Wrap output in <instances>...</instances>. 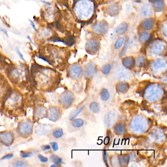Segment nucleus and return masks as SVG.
<instances>
[{
	"mask_svg": "<svg viewBox=\"0 0 167 167\" xmlns=\"http://www.w3.org/2000/svg\"><path fill=\"white\" fill-rule=\"evenodd\" d=\"M154 19L149 18L146 19L142 21L141 24V26L143 29L146 31L150 30L154 28Z\"/></svg>",
	"mask_w": 167,
	"mask_h": 167,
	"instance_id": "obj_25",
	"label": "nucleus"
},
{
	"mask_svg": "<svg viewBox=\"0 0 167 167\" xmlns=\"http://www.w3.org/2000/svg\"><path fill=\"white\" fill-rule=\"evenodd\" d=\"M115 89L117 93L119 94H125L128 91L129 89V85L126 82L120 81L115 86Z\"/></svg>",
	"mask_w": 167,
	"mask_h": 167,
	"instance_id": "obj_19",
	"label": "nucleus"
},
{
	"mask_svg": "<svg viewBox=\"0 0 167 167\" xmlns=\"http://www.w3.org/2000/svg\"><path fill=\"white\" fill-rule=\"evenodd\" d=\"M160 27V32L163 36L167 37V22L166 21H164L161 24Z\"/></svg>",
	"mask_w": 167,
	"mask_h": 167,
	"instance_id": "obj_38",
	"label": "nucleus"
},
{
	"mask_svg": "<svg viewBox=\"0 0 167 167\" xmlns=\"http://www.w3.org/2000/svg\"><path fill=\"white\" fill-rule=\"evenodd\" d=\"M100 48V44L98 40L95 38L88 39L85 45V50L88 54L94 55L98 53Z\"/></svg>",
	"mask_w": 167,
	"mask_h": 167,
	"instance_id": "obj_12",
	"label": "nucleus"
},
{
	"mask_svg": "<svg viewBox=\"0 0 167 167\" xmlns=\"http://www.w3.org/2000/svg\"><path fill=\"white\" fill-rule=\"evenodd\" d=\"M51 129V127L48 124H39L35 128L36 133L39 135H44L49 133Z\"/></svg>",
	"mask_w": 167,
	"mask_h": 167,
	"instance_id": "obj_20",
	"label": "nucleus"
},
{
	"mask_svg": "<svg viewBox=\"0 0 167 167\" xmlns=\"http://www.w3.org/2000/svg\"><path fill=\"white\" fill-rule=\"evenodd\" d=\"M97 68V65L94 62H89L84 66L83 74L87 79H91L96 73Z\"/></svg>",
	"mask_w": 167,
	"mask_h": 167,
	"instance_id": "obj_15",
	"label": "nucleus"
},
{
	"mask_svg": "<svg viewBox=\"0 0 167 167\" xmlns=\"http://www.w3.org/2000/svg\"><path fill=\"white\" fill-rule=\"evenodd\" d=\"M0 31L2 32V33H4V34H5V35H6L7 37H9V35H8V33H7V32L6 31V29L2 28V27L1 26H0Z\"/></svg>",
	"mask_w": 167,
	"mask_h": 167,
	"instance_id": "obj_50",
	"label": "nucleus"
},
{
	"mask_svg": "<svg viewBox=\"0 0 167 167\" xmlns=\"http://www.w3.org/2000/svg\"><path fill=\"white\" fill-rule=\"evenodd\" d=\"M18 132L21 136H28L32 134L33 129V124L29 120H24L19 125Z\"/></svg>",
	"mask_w": 167,
	"mask_h": 167,
	"instance_id": "obj_10",
	"label": "nucleus"
},
{
	"mask_svg": "<svg viewBox=\"0 0 167 167\" xmlns=\"http://www.w3.org/2000/svg\"><path fill=\"white\" fill-rule=\"evenodd\" d=\"M124 42V38L123 37H119L118 39L115 42L114 46L115 49H119L122 47V46L123 45Z\"/></svg>",
	"mask_w": 167,
	"mask_h": 167,
	"instance_id": "obj_39",
	"label": "nucleus"
},
{
	"mask_svg": "<svg viewBox=\"0 0 167 167\" xmlns=\"http://www.w3.org/2000/svg\"><path fill=\"white\" fill-rule=\"evenodd\" d=\"M103 158H104V161L105 163H108V154L106 151H103Z\"/></svg>",
	"mask_w": 167,
	"mask_h": 167,
	"instance_id": "obj_48",
	"label": "nucleus"
},
{
	"mask_svg": "<svg viewBox=\"0 0 167 167\" xmlns=\"http://www.w3.org/2000/svg\"><path fill=\"white\" fill-rule=\"evenodd\" d=\"M128 39H127V41H126V43L124 44L123 48L122 49V51H121V53H120V56L121 57H123L125 54H126V51H127V49L128 48Z\"/></svg>",
	"mask_w": 167,
	"mask_h": 167,
	"instance_id": "obj_42",
	"label": "nucleus"
},
{
	"mask_svg": "<svg viewBox=\"0 0 167 167\" xmlns=\"http://www.w3.org/2000/svg\"><path fill=\"white\" fill-rule=\"evenodd\" d=\"M71 124L72 128L76 131L82 128L85 125V121L84 120L81 118H74L71 120Z\"/></svg>",
	"mask_w": 167,
	"mask_h": 167,
	"instance_id": "obj_24",
	"label": "nucleus"
},
{
	"mask_svg": "<svg viewBox=\"0 0 167 167\" xmlns=\"http://www.w3.org/2000/svg\"><path fill=\"white\" fill-rule=\"evenodd\" d=\"M146 64V59L144 56L140 55L137 57L136 59H135V65L139 68L144 67L145 66Z\"/></svg>",
	"mask_w": 167,
	"mask_h": 167,
	"instance_id": "obj_32",
	"label": "nucleus"
},
{
	"mask_svg": "<svg viewBox=\"0 0 167 167\" xmlns=\"http://www.w3.org/2000/svg\"><path fill=\"white\" fill-rule=\"evenodd\" d=\"M149 1L150 2H155L156 0H149Z\"/></svg>",
	"mask_w": 167,
	"mask_h": 167,
	"instance_id": "obj_55",
	"label": "nucleus"
},
{
	"mask_svg": "<svg viewBox=\"0 0 167 167\" xmlns=\"http://www.w3.org/2000/svg\"><path fill=\"white\" fill-rule=\"evenodd\" d=\"M127 29H128V25L126 23L123 22L117 27L115 32L117 34H123L126 33V32L127 31Z\"/></svg>",
	"mask_w": 167,
	"mask_h": 167,
	"instance_id": "obj_31",
	"label": "nucleus"
},
{
	"mask_svg": "<svg viewBox=\"0 0 167 167\" xmlns=\"http://www.w3.org/2000/svg\"><path fill=\"white\" fill-rule=\"evenodd\" d=\"M31 74L34 85L37 88L43 90L53 89L60 81L59 76L55 70L37 64L32 67Z\"/></svg>",
	"mask_w": 167,
	"mask_h": 167,
	"instance_id": "obj_1",
	"label": "nucleus"
},
{
	"mask_svg": "<svg viewBox=\"0 0 167 167\" xmlns=\"http://www.w3.org/2000/svg\"><path fill=\"white\" fill-rule=\"evenodd\" d=\"M50 145H51V148L53 149L54 151H56L59 150V146L57 143L55 142H53L50 143Z\"/></svg>",
	"mask_w": 167,
	"mask_h": 167,
	"instance_id": "obj_45",
	"label": "nucleus"
},
{
	"mask_svg": "<svg viewBox=\"0 0 167 167\" xmlns=\"http://www.w3.org/2000/svg\"><path fill=\"white\" fill-rule=\"evenodd\" d=\"M112 69V66L110 64L104 65L101 69V73L104 75H108L110 73Z\"/></svg>",
	"mask_w": 167,
	"mask_h": 167,
	"instance_id": "obj_37",
	"label": "nucleus"
},
{
	"mask_svg": "<svg viewBox=\"0 0 167 167\" xmlns=\"http://www.w3.org/2000/svg\"><path fill=\"white\" fill-rule=\"evenodd\" d=\"M150 37V33L146 32H143L141 33L139 36V40L142 43L147 41Z\"/></svg>",
	"mask_w": 167,
	"mask_h": 167,
	"instance_id": "obj_35",
	"label": "nucleus"
},
{
	"mask_svg": "<svg viewBox=\"0 0 167 167\" xmlns=\"http://www.w3.org/2000/svg\"><path fill=\"white\" fill-rule=\"evenodd\" d=\"M164 95L163 88L159 84L152 83L146 87L144 92V97L148 101L154 102L160 100Z\"/></svg>",
	"mask_w": 167,
	"mask_h": 167,
	"instance_id": "obj_5",
	"label": "nucleus"
},
{
	"mask_svg": "<svg viewBox=\"0 0 167 167\" xmlns=\"http://www.w3.org/2000/svg\"><path fill=\"white\" fill-rule=\"evenodd\" d=\"M167 45L164 41L161 39H156L151 43L150 47V51L153 55H163L166 53Z\"/></svg>",
	"mask_w": 167,
	"mask_h": 167,
	"instance_id": "obj_6",
	"label": "nucleus"
},
{
	"mask_svg": "<svg viewBox=\"0 0 167 167\" xmlns=\"http://www.w3.org/2000/svg\"><path fill=\"white\" fill-rule=\"evenodd\" d=\"M28 21H29V23H30V24H31V26H32V28H33L36 32H37V30L36 28V25L34 24V22L30 19L28 20Z\"/></svg>",
	"mask_w": 167,
	"mask_h": 167,
	"instance_id": "obj_49",
	"label": "nucleus"
},
{
	"mask_svg": "<svg viewBox=\"0 0 167 167\" xmlns=\"http://www.w3.org/2000/svg\"><path fill=\"white\" fill-rule=\"evenodd\" d=\"M47 118L50 121L55 122L59 121L61 116V110L57 106H51L47 112Z\"/></svg>",
	"mask_w": 167,
	"mask_h": 167,
	"instance_id": "obj_14",
	"label": "nucleus"
},
{
	"mask_svg": "<svg viewBox=\"0 0 167 167\" xmlns=\"http://www.w3.org/2000/svg\"><path fill=\"white\" fill-rule=\"evenodd\" d=\"M153 6L155 11L160 12L162 11L165 7V2L163 0H156L154 2Z\"/></svg>",
	"mask_w": 167,
	"mask_h": 167,
	"instance_id": "obj_30",
	"label": "nucleus"
},
{
	"mask_svg": "<svg viewBox=\"0 0 167 167\" xmlns=\"http://www.w3.org/2000/svg\"><path fill=\"white\" fill-rule=\"evenodd\" d=\"M13 166L15 167H26L28 166V164L26 161L18 160L14 163Z\"/></svg>",
	"mask_w": 167,
	"mask_h": 167,
	"instance_id": "obj_41",
	"label": "nucleus"
},
{
	"mask_svg": "<svg viewBox=\"0 0 167 167\" xmlns=\"http://www.w3.org/2000/svg\"><path fill=\"white\" fill-rule=\"evenodd\" d=\"M129 159L130 158L128 154H122V155H119L118 158L119 163L121 167L127 166L128 164Z\"/></svg>",
	"mask_w": 167,
	"mask_h": 167,
	"instance_id": "obj_29",
	"label": "nucleus"
},
{
	"mask_svg": "<svg viewBox=\"0 0 167 167\" xmlns=\"http://www.w3.org/2000/svg\"><path fill=\"white\" fill-rule=\"evenodd\" d=\"M47 110L44 106L40 105L37 107L34 112L35 117L37 118H42L44 116H46Z\"/></svg>",
	"mask_w": 167,
	"mask_h": 167,
	"instance_id": "obj_26",
	"label": "nucleus"
},
{
	"mask_svg": "<svg viewBox=\"0 0 167 167\" xmlns=\"http://www.w3.org/2000/svg\"><path fill=\"white\" fill-rule=\"evenodd\" d=\"M57 166H58V165L55 163L53 165H51V167H57Z\"/></svg>",
	"mask_w": 167,
	"mask_h": 167,
	"instance_id": "obj_54",
	"label": "nucleus"
},
{
	"mask_svg": "<svg viewBox=\"0 0 167 167\" xmlns=\"http://www.w3.org/2000/svg\"><path fill=\"white\" fill-rule=\"evenodd\" d=\"M53 136L56 139L60 138L63 135V131L61 128H56L53 131Z\"/></svg>",
	"mask_w": 167,
	"mask_h": 167,
	"instance_id": "obj_36",
	"label": "nucleus"
},
{
	"mask_svg": "<svg viewBox=\"0 0 167 167\" xmlns=\"http://www.w3.org/2000/svg\"><path fill=\"white\" fill-rule=\"evenodd\" d=\"M118 119V113L116 110H112L108 112L104 117V121L106 127L110 128L114 126Z\"/></svg>",
	"mask_w": 167,
	"mask_h": 167,
	"instance_id": "obj_13",
	"label": "nucleus"
},
{
	"mask_svg": "<svg viewBox=\"0 0 167 167\" xmlns=\"http://www.w3.org/2000/svg\"><path fill=\"white\" fill-rule=\"evenodd\" d=\"M27 38L29 40V41L31 42L32 44H33V42L32 41V39H31V37L29 36H27Z\"/></svg>",
	"mask_w": 167,
	"mask_h": 167,
	"instance_id": "obj_53",
	"label": "nucleus"
},
{
	"mask_svg": "<svg viewBox=\"0 0 167 167\" xmlns=\"http://www.w3.org/2000/svg\"><path fill=\"white\" fill-rule=\"evenodd\" d=\"M6 82L0 77V101H2V99L6 100L9 94L6 93V91H9V89H6Z\"/></svg>",
	"mask_w": 167,
	"mask_h": 167,
	"instance_id": "obj_18",
	"label": "nucleus"
},
{
	"mask_svg": "<svg viewBox=\"0 0 167 167\" xmlns=\"http://www.w3.org/2000/svg\"><path fill=\"white\" fill-rule=\"evenodd\" d=\"M113 130L115 134L118 136H121L123 135L127 131L126 126L123 123L119 122L116 123L113 126Z\"/></svg>",
	"mask_w": 167,
	"mask_h": 167,
	"instance_id": "obj_21",
	"label": "nucleus"
},
{
	"mask_svg": "<svg viewBox=\"0 0 167 167\" xmlns=\"http://www.w3.org/2000/svg\"><path fill=\"white\" fill-rule=\"evenodd\" d=\"M84 108H85V105L84 104H82L72 111L69 116V120L70 121H71L74 119L76 118V117L81 113V112H82V110H83Z\"/></svg>",
	"mask_w": 167,
	"mask_h": 167,
	"instance_id": "obj_28",
	"label": "nucleus"
},
{
	"mask_svg": "<svg viewBox=\"0 0 167 167\" xmlns=\"http://www.w3.org/2000/svg\"><path fill=\"white\" fill-rule=\"evenodd\" d=\"M110 95L109 92L106 88L101 89L100 92V97L101 100L104 101H108L110 99Z\"/></svg>",
	"mask_w": 167,
	"mask_h": 167,
	"instance_id": "obj_33",
	"label": "nucleus"
},
{
	"mask_svg": "<svg viewBox=\"0 0 167 167\" xmlns=\"http://www.w3.org/2000/svg\"><path fill=\"white\" fill-rule=\"evenodd\" d=\"M50 46L46 48L48 55H39V59L55 68H59L66 64L70 56L69 51L66 48L53 45Z\"/></svg>",
	"mask_w": 167,
	"mask_h": 167,
	"instance_id": "obj_2",
	"label": "nucleus"
},
{
	"mask_svg": "<svg viewBox=\"0 0 167 167\" xmlns=\"http://www.w3.org/2000/svg\"><path fill=\"white\" fill-rule=\"evenodd\" d=\"M167 62L162 59H156L151 63V70L154 74H160L166 70Z\"/></svg>",
	"mask_w": 167,
	"mask_h": 167,
	"instance_id": "obj_9",
	"label": "nucleus"
},
{
	"mask_svg": "<svg viewBox=\"0 0 167 167\" xmlns=\"http://www.w3.org/2000/svg\"><path fill=\"white\" fill-rule=\"evenodd\" d=\"M141 13L144 17H150L153 14V9L150 4H146L141 10Z\"/></svg>",
	"mask_w": 167,
	"mask_h": 167,
	"instance_id": "obj_27",
	"label": "nucleus"
},
{
	"mask_svg": "<svg viewBox=\"0 0 167 167\" xmlns=\"http://www.w3.org/2000/svg\"><path fill=\"white\" fill-rule=\"evenodd\" d=\"M13 154H7L6 155H5V156H3L2 158V160H6V159H9L11 158H13Z\"/></svg>",
	"mask_w": 167,
	"mask_h": 167,
	"instance_id": "obj_47",
	"label": "nucleus"
},
{
	"mask_svg": "<svg viewBox=\"0 0 167 167\" xmlns=\"http://www.w3.org/2000/svg\"><path fill=\"white\" fill-rule=\"evenodd\" d=\"M108 1L109 2H114L116 1H118V0H108Z\"/></svg>",
	"mask_w": 167,
	"mask_h": 167,
	"instance_id": "obj_56",
	"label": "nucleus"
},
{
	"mask_svg": "<svg viewBox=\"0 0 167 167\" xmlns=\"http://www.w3.org/2000/svg\"><path fill=\"white\" fill-rule=\"evenodd\" d=\"M33 154L32 152H27V151H20V156L23 158H30L32 156Z\"/></svg>",
	"mask_w": 167,
	"mask_h": 167,
	"instance_id": "obj_43",
	"label": "nucleus"
},
{
	"mask_svg": "<svg viewBox=\"0 0 167 167\" xmlns=\"http://www.w3.org/2000/svg\"><path fill=\"white\" fill-rule=\"evenodd\" d=\"M150 127L148 119L142 115H136L133 117L129 123V129L133 134L140 135L146 133Z\"/></svg>",
	"mask_w": 167,
	"mask_h": 167,
	"instance_id": "obj_4",
	"label": "nucleus"
},
{
	"mask_svg": "<svg viewBox=\"0 0 167 167\" xmlns=\"http://www.w3.org/2000/svg\"><path fill=\"white\" fill-rule=\"evenodd\" d=\"M42 150L43 151H45V150H49L51 149L50 146L49 145H44L41 147Z\"/></svg>",
	"mask_w": 167,
	"mask_h": 167,
	"instance_id": "obj_51",
	"label": "nucleus"
},
{
	"mask_svg": "<svg viewBox=\"0 0 167 167\" xmlns=\"http://www.w3.org/2000/svg\"><path fill=\"white\" fill-rule=\"evenodd\" d=\"M38 158L39 159V160H40L41 162L46 163L48 161V158H46L45 156H43V155H38Z\"/></svg>",
	"mask_w": 167,
	"mask_h": 167,
	"instance_id": "obj_46",
	"label": "nucleus"
},
{
	"mask_svg": "<svg viewBox=\"0 0 167 167\" xmlns=\"http://www.w3.org/2000/svg\"><path fill=\"white\" fill-rule=\"evenodd\" d=\"M122 63L127 69L131 70L135 66V59L133 56H127L123 59Z\"/></svg>",
	"mask_w": 167,
	"mask_h": 167,
	"instance_id": "obj_23",
	"label": "nucleus"
},
{
	"mask_svg": "<svg viewBox=\"0 0 167 167\" xmlns=\"http://www.w3.org/2000/svg\"><path fill=\"white\" fill-rule=\"evenodd\" d=\"M50 159L51 162H53V163L55 164H57V165H59L62 163V159L57 156V155H51V156Z\"/></svg>",
	"mask_w": 167,
	"mask_h": 167,
	"instance_id": "obj_40",
	"label": "nucleus"
},
{
	"mask_svg": "<svg viewBox=\"0 0 167 167\" xmlns=\"http://www.w3.org/2000/svg\"><path fill=\"white\" fill-rule=\"evenodd\" d=\"M108 25L105 21H98L92 26V31L97 36H104L108 32Z\"/></svg>",
	"mask_w": 167,
	"mask_h": 167,
	"instance_id": "obj_11",
	"label": "nucleus"
},
{
	"mask_svg": "<svg viewBox=\"0 0 167 167\" xmlns=\"http://www.w3.org/2000/svg\"><path fill=\"white\" fill-rule=\"evenodd\" d=\"M89 109L94 113L98 114L100 111V106L97 101H92L89 105Z\"/></svg>",
	"mask_w": 167,
	"mask_h": 167,
	"instance_id": "obj_34",
	"label": "nucleus"
},
{
	"mask_svg": "<svg viewBox=\"0 0 167 167\" xmlns=\"http://www.w3.org/2000/svg\"><path fill=\"white\" fill-rule=\"evenodd\" d=\"M0 146H1V145H0Z\"/></svg>",
	"mask_w": 167,
	"mask_h": 167,
	"instance_id": "obj_57",
	"label": "nucleus"
},
{
	"mask_svg": "<svg viewBox=\"0 0 167 167\" xmlns=\"http://www.w3.org/2000/svg\"><path fill=\"white\" fill-rule=\"evenodd\" d=\"M67 75L70 78L74 81H79L83 76V69L77 63L70 65L67 68Z\"/></svg>",
	"mask_w": 167,
	"mask_h": 167,
	"instance_id": "obj_8",
	"label": "nucleus"
},
{
	"mask_svg": "<svg viewBox=\"0 0 167 167\" xmlns=\"http://www.w3.org/2000/svg\"><path fill=\"white\" fill-rule=\"evenodd\" d=\"M15 51H16V52L17 53V55H18L19 57H20V59H21L23 61H24V62H26V60L25 59L23 55V54L21 53L20 51L19 50V49L17 48V47H16V48H15Z\"/></svg>",
	"mask_w": 167,
	"mask_h": 167,
	"instance_id": "obj_44",
	"label": "nucleus"
},
{
	"mask_svg": "<svg viewBox=\"0 0 167 167\" xmlns=\"http://www.w3.org/2000/svg\"><path fill=\"white\" fill-rule=\"evenodd\" d=\"M40 1L42 3L45 4V5H47V6H51V4L50 2H48L45 1H43V0H40Z\"/></svg>",
	"mask_w": 167,
	"mask_h": 167,
	"instance_id": "obj_52",
	"label": "nucleus"
},
{
	"mask_svg": "<svg viewBox=\"0 0 167 167\" xmlns=\"http://www.w3.org/2000/svg\"><path fill=\"white\" fill-rule=\"evenodd\" d=\"M114 74L116 79L122 82H126L131 78L130 72L126 68H121L117 69L115 72Z\"/></svg>",
	"mask_w": 167,
	"mask_h": 167,
	"instance_id": "obj_16",
	"label": "nucleus"
},
{
	"mask_svg": "<svg viewBox=\"0 0 167 167\" xmlns=\"http://www.w3.org/2000/svg\"><path fill=\"white\" fill-rule=\"evenodd\" d=\"M76 99L74 93L71 90H66L60 94L59 97V103L62 108H70Z\"/></svg>",
	"mask_w": 167,
	"mask_h": 167,
	"instance_id": "obj_7",
	"label": "nucleus"
},
{
	"mask_svg": "<svg viewBox=\"0 0 167 167\" xmlns=\"http://www.w3.org/2000/svg\"><path fill=\"white\" fill-rule=\"evenodd\" d=\"M73 9L78 19L87 21L93 17L95 5L92 0H77L74 4Z\"/></svg>",
	"mask_w": 167,
	"mask_h": 167,
	"instance_id": "obj_3",
	"label": "nucleus"
},
{
	"mask_svg": "<svg viewBox=\"0 0 167 167\" xmlns=\"http://www.w3.org/2000/svg\"><path fill=\"white\" fill-rule=\"evenodd\" d=\"M13 134L11 132L4 131L0 133V141L5 145H11L13 142Z\"/></svg>",
	"mask_w": 167,
	"mask_h": 167,
	"instance_id": "obj_17",
	"label": "nucleus"
},
{
	"mask_svg": "<svg viewBox=\"0 0 167 167\" xmlns=\"http://www.w3.org/2000/svg\"><path fill=\"white\" fill-rule=\"evenodd\" d=\"M106 12L110 16H116L119 13L120 7L118 4H113L109 5L106 7Z\"/></svg>",
	"mask_w": 167,
	"mask_h": 167,
	"instance_id": "obj_22",
	"label": "nucleus"
}]
</instances>
